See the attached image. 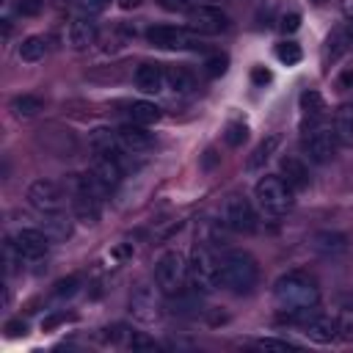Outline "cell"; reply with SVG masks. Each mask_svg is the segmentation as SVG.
<instances>
[{
	"mask_svg": "<svg viewBox=\"0 0 353 353\" xmlns=\"http://www.w3.org/2000/svg\"><path fill=\"white\" fill-rule=\"evenodd\" d=\"M301 328H303V336H306L309 342H317V345H328V342L339 339L336 314H323V312L314 309V312L301 323Z\"/></svg>",
	"mask_w": 353,
	"mask_h": 353,
	"instance_id": "cell-13",
	"label": "cell"
},
{
	"mask_svg": "<svg viewBox=\"0 0 353 353\" xmlns=\"http://www.w3.org/2000/svg\"><path fill=\"white\" fill-rule=\"evenodd\" d=\"M143 0H119V8H124V11H132V8H138Z\"/></svg>",
	"mask_w": 353,
	"mask_h": 353,
	"instance_id": "cell-42",
	"label": "cell"
},
{
	"mask_svg": "<svg viewBox=\"0 0 353 353\" xmlns=\"http://www.w3.org/2000/svg\"><path fill=\"white\" fill-rule=\"evenodd\" d=\"M226 63H229V58H226V55H210L204 66H207V74H210V77H218V74H223V72H226Z\"/></svg>",
	"mask_w": 353,
	"mask_h": 353,
	"instance_id": "cell-39",
	"label": "cell"
},
{
	"mask_svg": "<svg viewBox=\"0 0 353 353\" xmlns=\"http://www.w3.org/2000/svg\"><path fill=\"white\" fill-rule=\"evenodd\" d=\"M218 223H221L226 232L251 234V232H256L259 218H256L254 204H251L245 196H229V199H223V204L218 207Z\"/></svg>",
	"mask_w": 353,
	"mask_h": 353,
	"instance_id": "cell-5",
	"label": "cell"
},
{
	"mask_svg": "<svg viewBox=\"0 0 353 353\" xmlns=\"http://www.w3.org/2000/svg\"><path fill=\"white\" fill-rule=\"evenodd\" d=\"M256 210L268 218H284L295 204V190L281 179V174H265L254 188Z\"/></svg>",
	"mask_w": 353,
	"mask_h": 353,
	"instance_id": "cell-4",
	"label": "cell"
},
{
	"mask_svg": "<svg viewBox=\"0 0 353 353\" xmlns=\"http://www.w3.org/2000/svg\"><path fill=\"white\" fill-rule=\"evenodd\" d=\"M160 116H163L160 108H157L154 102H149V99H138V102L130 105V121H135V124L149 127V124L160 121Z\"/></svg>",
	"mask_w": 353,
	"mask_h": 353,
	"instance_id": "cell-26",
	"label": "cell"
},
{
	"mask_svg": "<svg viewBox=\"0 0 353 353\" xmlns=\"http://www.w3.org/2000/svg\"><path fill=\"white\" fill-rule=\"evenodd\" d=\"M279 143H281V135H276V132L265 135V138L251 149V154H248V160H245V168H248V171H262L265 163L279 152Z\"/></svg>",
	"mask_w": 353,
	"mask_h": 353,
	"instance_id": "cell-21",
	"label": "cell"
},
{
	"mask_svg": "<svg viewBox=\"0 0 353 353\" xmlns=\"http://www.w3.org/2000/svg\"><path fill=\"white\" fill-rule=\"evenodd\" d=\"M63 190L52 182V179H36L30 182L28 188V204L41 212V215H50V212H61L63 210Z\"/></svg>",
	"mask_w": 353,
	"mask_h": 353,
	"instance_id": "cell-11",
	"label": "cell"
},
{
	"mask_svg": "<svg viewBox=\"0 0 353 353\" xmlns=\"http://www.w3.org/2000/svg\"><path fill=\"white\" fill-rule=\"evenodd\" d=\"M77 287H80V279L77 276H69V279H61L58 284H55V298H72L74 292H77Z\"/></svg>",
	"mask_w": 353,
	"mask_h": 353,
	"instance_id": "cell-38",
	"label": "cell"
},
{
	"mask_svg": "<svg viewBox=\"0 0 353 353\" xmlns=\"http://www.w3.org/2000/svg\"><path fill=\"white\" fill-rule=\"evenodd\" d=\"M185 281H188V259L182 251L171 248V251H163L154 262V284L163 290V295H176L179 290H185Z\"/></svg>",
	"mask_w": 353,
	"mask_h": 353,
	"instance_id": "cell-6",
	"label": "cell"
},
{
	"mask_svg": "<svg viewBox=\"0 0 353 353\" xmlns=\"http://www.w3.org/2000/svg\"><path fill=\"white\" fill-rule=\"evenodd\" d=\"M52 240H66L72 237V218L61 210V212H50L44 215V226H41Z\"/></svg>",
	"mask_w": 353,
	"mask_h": 353,
	"instance_id": "cell-25",
	"label": "cell"
},
{
	"mask_svg": "<svg viewBox=\"0 0 353 353\" xmlns=\"http://www.w3.org/2000/svg\"><path fill=\"white\" fill-rule=\"evenodd\" d=\"M22 262H28V259L22 256L17 240H14V237H6V240H3V265H6V276H14Z\"/></svg>",
	"mask_w": 353,
	"mask_h": 353,
	"instance_id": "cell-28",
	"label": "cell"
},
{
	"mask_svg": "<svg viewBox=\"0 0 353 353\" xmlns=\"http://www.w3.org/2000/svg\"><path fill=\"white\" fill-rule=\"evenodd\" d=\"M320 303L317 281L303 270H287L273 284V306L292 323H303Z\"/></svg>",
	"mask_w": 353,
	"mask_h": 353,
	"instance_id": "cell-1",
	"label": "cell"
},
{
	"mask_svg": "<svg viewBox=\"0 0 353 353\" xmlns=\"http://www.w3.org/2000/svg\"><path fill=\"white\" fill-rule=\"evenodd\" d=\"M124 347H130V350H154V347H157V342H154V339H149L146 334L130 331V334H127V339H124Z\"/></svg>",
	"mask_w": 353,
	"mask_h": 353,
	"instance_id": "cell-34",
	"label": "cell"
},
{
	"mask_svg": "<svg viewBox=\"0 0 353 353\" xmlns=\"http://www.w3.org/2000/svg\"><path fill=\"white\" fill-rule=\"evenodd\" d=\"M279 174H281V179L298 193V190H306L309 185H312V174H309V163L303 160V157H298V154H284L281 160H279Z\"/></svg>",
	"mask_w": 353,
	"mask_h": 353,
	"instance_id": "cell-16",
	"label": "cell"
},
{
	"mask_svg": "<svg viewBox=\"0 0 353 353\" xmlns=\"http://www.w3.org/2000/svg\"><path fill=\"white\" fill-rule=\"evenodd\" d=\"M270 77H273V74H270L265 66H256V69L251 72V80H254L256 85H265V83H270Z\"/></svg>",
	"mask_w": 353,
	"mask_h": 353,
	"instance_id": "cell-41",
	"label": "cell"
},
{
	"mask_svg": "<svg viewBox=\"0 0 353 353\" xmlns=\"http://www.w3.org/2000/svg\"><path fill=\"white\" fill-rule=\"evenodd\" d=\"M91 174L99 185H105L108 190H116L121 176H124V165L116 160V157H108V154H94L91 160Z\"/></svg>",
	"mask_w": 353,
	"mask_h": 353,
	"instance_id": "cell-18",
	"label": "cell"
},
{
	"mask_svg": "<svg viewBox=\"0 0 353 353\" xmlns=\"http://www.w3.org/2000/svg\"><path fill=\"white\" fill-rule=\"evenodd\" d=\"M116 135H119V143H121V149L127 152V154H146L152 146H154V135L143 127V124H135V121H127V124H121L119 130H116Z\"/></svg>",
	"mask_w": 353,
	"mask_h": 353,
	"instance_id": "cell-14",
	"label": "cell"
},
{
	"mask_svg": "<svg viewBox=\"0 0 353 353\" xmlns=\"http://www.w3.org/2000/svg\"><path fill=\"white\" fill-rule=\"evenodd\" d=\"M254 345H256L259 350H298L295 342H290V339H276V336H262V339H256Z\"/></svg>",
	"mask_w": 353,
	"mask_h": 353,
	"instance_id": "cell-35",
	"label": "cell"
},
{
	"mask_svg": "<svg viewBox=\"0 0 353 353\" xmlns=\"http://www.w3.org/2000/svg\"><path fill=\"white\" fill-rule=\"evenodd\" d=\"M6 334L8 336H25L28 334V323L25 320H8L6 323Z\"/></svg>",
	"mask_w": 353,
	"mask_h": 353,
	"instance_id": "cell-40",
	"label": "cell"
},
{
	"mask_svg": "<svg viewBox=\"0 0 353 353\" xmlns=\"http://www.w3.org/2000/svg\"><path fill=\"white\" fill-rule=\"evenodd\" d=\"M336 331H339V339L353 342V309L336 312Z\"/></svg>",
	"mask_w": 353,
	"mask_h": 353,
	"instance_id": "cell-33",
	"label": "cell"
},
{
	"mask_svg": "<svg viewBox=\"0 0 353 353\" xmlns=\"http://www.w3.org/2000/svg\"><path fill=\"white\" fill-rule=\"evenodd\" d=\"M47 52H50V41H47L44 36H28V39L19 44V58H22L25 63H39V61L47 58Z\"/></svg>",
	"mask_w": 353,
	"mask_h": 353,
	"instance_id": "cell-24",
	"label": "cell"
},
{
	"mask_svg": "<svg viewBox=\"0 0 353 353\" xmlns=\"http://www.w3.org/2000/svg\"><path fill=\"white\" fill-rule=\"evenodd\" d=\"M160 3V8H165V11H171V14H188V11H193L196 6H201L199 0H157Z\"/></svg>",
	"mask_w": 353,
	"mask_h": 353,
	"instance_id": "cell-37",
	"label": "cell"
},
{
	"mask_svg": "<svg viewBox=\"0 0 353 353\" xmlns=\"http://www.w3.org/2000/svg\"><path fill=\"white\" fill-rule=\"evenodd\" d=\"M259 281V265L248 251H226L221 256V287L234 292V295H245L256 287Z\"/></svg>",
	"mask_w": 353,
	"mask_h": 353,
	"instance_id": "cell-3",
	"label": "cell"
},
{
	"mask_svg": "<svg viewBox=\"0 0 353 353\" xmlns=\"http://www.w3.org/2000/svg\"><path fill=\"white\" fill-rule=\"evenodd\" d=\"M276 58H279L281 63H287V66H295V63L303 58V50H301V44H295V41H279V44H276Z\"/></svg>",
	"mask_w": 353,
	"mask_h": 353,
	"instance_id": "cell-30",
	"label": "cell"
},
{
	"mask_svg": "<svg viewBox=\"0 0 353 353\" xmlns=\"http://www.w3.org/2000/svg\"><path fill=\"white\" fill-rule=\"evenodd\" d=\"M188 28L196 36H218L229 30V14L218 6H196L193 11H188Z\"/></svg>",
	"mask_w": 353,
	"mask_h": 353,
	"instance_id": "cell-10",
	"label": "cell"
},
{
	"mask_svg": "<svg viewBox=\"0 0 353 353\" xmlns=\"http://www.w3.org/2000/svg\"><path fill=\"white\" fill-rule=\"evenodd\" d=\"M309 245L314 254H320L323 259H342L350 251V240L347 234L336 232V229H320L309 237Z\"/></svg>",
	"mask_w": 353,
	"mask_h": 353,
	"instance_id": "cell-12",
	"label": "cell"
},
{
	"mask_svg": "<svg viewBox=\"0 0 353 353\" xmlns=\"http://www.w3.org/2000/svg\"><path fill=\"white\" fill-rule=\"evenodd\" d=\"M165 85L174 91V94H193V88H196V77L185 69V66H171V69H165Z\"/></svg>",
	"mask_w": 353,
	"mask_h": 353,
	"instance_id": "cell-23",
	"label": "cell"
},
{
	"mask_svg": "<svg viewBox=\"0 0 353 353\" xmlns=\"http://www.w3.org/2000/svg\"><path fill=\"white\" fill-rule=\"evenodd\" d=\"M301 110H303V116L309 119V121H317L323 113H325V99L317 94V91H303L301 94Z\"/></svg>",
	"mask_w": 353,
	"mask_h": 353,
	"instance_id": "cell-27",
	"label": "cell"
},
{
	"mask_svg": "<svg viewBox=\"0 0 353 353\" xmlns=\"http://www.w3.org/2000/svg\"><path fill=\"white\" fill-rule=\"evenodd\" d=\"M135 85L143 94H160L165 88V69H163V63H152V61L141 63L135 69Z\"/></svg>",
	"mask_w": 353,
	"mask_h": 353,
	"instance_id": "cell-19",
	"label": "cell"
},
{
	"mask_svg": "<svg viewBox=\"0 0 353 353\" xmlns=\"http://www.w3.org/2000/svg\"><path fill=\"white\" fill-rule=\"evenodd\" d=\"M301 146H303V154L309 157V163H317V165L331 163L334 154H336V149H339V138L334 132V124H317V127H312L303 135Z\"/></svg>",
	"mask_w": 353,
	"mask_h": 353,
	"instance_id": "cell-7",
	"label": "cell"
},
{
	"mask_svg": "<svg viewBox=\"0 0 353 353\" xmlns=\"http://www.w3.org/2000/svg\"><path fill=\"white\" fill-rule=\"evenodd\" d=\"M72 210H74V218L85 226H97L99 218H102V199L85 193V190H77L72 188Z\"/></svg>",
	"mask_w": 353,
	"mask_h": 353,
	"instance_id": "cell-17",
	"label": "cell"
},
{
	"mask_svg": "<svg viewBox=\"0 0 353 353\" xmlns=\"http://www.w3.org/2000/svg\"><path fill=\"white\" fill-rule=\"evenodd\" d=\"M58 3H66V0H58Z\"/></svg>",
	"mask_w": 353,
	"mask_h": 353,
	"instance_id": "cell-44",
	"label": "cell"
},
{
	"mask_svg": "<svg viewBox=\"0 0 353 353\" xmlns=\"http://www.w3.org/2000/svg\"><path fill=\"white\" fill-rule=\"evenodd\" d=\"M345 33H347V39H350V44H353V19L345 22Z\"/></svg>",
	"mask_w": 353,
	"mask_h": 353,
	"instance_id": "cell-43",
	"label": "cell"
},
{
	"mask_svg": "<svg viewBox=\"0 0 353 353\" xmlns=\"http://www.w3.org/2000/svg\"><path fill=\"white\" fill-rule=\"evenodd\" d=\"M74 6L80 11V17H97L110 6V0H74Z\"/></svg>",
	"mask_w": 353,
	"mask_h": 353,
	"instance_id": "cell-36",
	"label": "cell"
},
{
	"mask_svg": "<svg viewBox=\"0 0 353 353\" xmlns=\"http://www.w3.org/2000/svg\"><path fill=\"white\" fill-rule=\"evenodd\" d=\"M188 284L199 295H210L221 287V256L212 245L196 240L188 259Z\"/></svg>",
	"mask_w": 353,
	"mask_h": 353,
	"instance_id": "cell-2",
	"label": "cell"
},
{
	"mask_svg": "<svg viewBox=\"0 0 353 353\" xmlns=\"http://www.w3.org/2000/svg\"><path fill=\"white\" fill-rule=\"evenodd\" d=\"M334 132L342 146H353V102H342L334 110Z\"/></svg>",
	"mask_w": 353,
	"mask_h": 353,
	"instance_id": "cell-22",
	"label": "cell"
},
{
	"mask_svg": "<svg viewBox=\"0 0 353 353\" xmlns=\"http://www.w3.org/2000/svg\"><path fill=\"white\" fill-rule=\"evenodd\" d=\"M44 108V102H41V97H36V94H22V97H14L11 99V110L17 113V116H36L39 110Z\"/></svg>",
	"mask_w": 353,
	"mask_h": 353,
	"instance_id": "cell-29",
	"label": "cell"
},
{
	"mask_svg": "<svg viewBox=\"0 0 353 353\" xmlns=\"http://www.w3.org/2000/svg\"><path fill=\"white\" fill-rule=\"evenodd\" d=\"M14 240H17L22 256H25L28 262H36V259L47 256V254H50V245H52V237H50L44 229H19V232L14 234Z\"/></svg>",
	"mask_w": 353,
	"mask_h": 353,
	"instance_id": "cell-15",
	"label": "cell"
},
{
	"mask_svg": "<svg viewBox=\"0 0 353 353\" xmlns=\"http://www.w3.org/2000/svg\"><path fill=\"white\" fill-rule=\"evenodd\" d=\"M94 39H97V22L91 17H77V19L69 22L66 41H69L72 50H85V47L94 44Z\"/></svg>",
	"mask_w": 353,
	"mask_h": 353,
	"instance_id": "cell-20",
	"label": "cell"
},
{
	"mask_svg": "<svg viewBox=\"0 0 353 353\" xmlns=\"http://www.w3.org/2000/svg\"><path fill=\"white\" fill-rule=\"evenodd\" d=\"M146 41L160 50H196L201 44L190 28H176V25H152L146 30Z\"/></svg>",
	"mask_w": 353,
	"mask_h": 353,
	"instance_id": "cell-9",
	"label": "cell"
},
{
	"mask_svg": "<svg viewBox=\"0 0 353 353\" xmlns=\"http://www.w3.org/2000/svg\"><path fill=\"white\" fill-rule=\"evenodd\" d=\"M130 314L143 325L157 323L163 317V290L157 284H138L130 295Z\"/></svg>",
	"mask_w": 353,
	"mask_h": 353,
	"instance_id": "cell-8",
	"label": "cell"
},
{
	"mask_svg": "<svg viewBox=\"0 0 353 353\" xmlns=\"http://www.w3.org/2000/svg\"><path fill=\"white\" fill-rule=\"evenodd\" d=\"M301 28V11H295V8H284L281 14H279V30L281 33H295Z\"/></svg>",
	"mask_w": 353,
	"mask_h": 353,
	"instance_id": "cell-32",
	"label": "cell"
},
{
	"mask_svg": "<svg viewBox=\"0 0 353 353\" xmlns=\"http://www.w3.org/2000/svg\"><path fill=\"white\" fill-rule=\"evenodd\" d=\"M245 138H248V127H245L243 121H229V124H226V132H223L226 146H240Z\"/></svg>",
	"mask_w": 353,
	"mask_h": 353,
	"instance_id": "cell-31",
	"label": "cell"
}]
</instances>
